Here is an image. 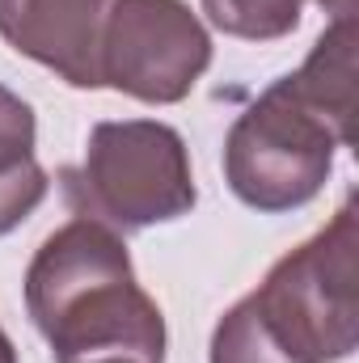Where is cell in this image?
Listing matches in <instances>:
<instances>
[{
	"instance_id": "1",
	"label": "cell",
	"mask_w": 359,
	"mask_h": 363,
	"mask_svg": "<svg viewBox=\"0 0 359 363\" xmlns=\"http://www.w3.org/2000/svg\"><path fill=\"white\" fill-rule=\"evenodd\" d=\"M26 308L55 363H165V317L136 283L123 237L101 220L77 216L38 245Z\"/></svg>"
},
{
	"instance_id": "2",
	"label": "cell",
	"mask_w": 359,
	"mask_h": 363,
	"mask_svg": "<svg viewBox=\"0 0 359 363\" xmlns=\"http://www.w3.org/2000/svg\"><path fill=\"white\" fill-rule=\"evenodd\" d=\"M359 220L347 199L334 220L233 304L216 334L211 363H338L359 338Z\"/></svg>"
},
{
	"instance_id": "3",
	"label": "cell",
	"mask_w": 359,
	"mask_h": 363,
	"mask_svg": "<svg viewBox=\"0 0 359 363\" xmlns=\"http://www.w3.org/2000/svg\"><path fill=\"white\" fill-rule=\"evenodd\" d=\"M334 148H347L334 123L279 77L233 123L224 140V182L254 211H296L326 186Z\"/></svg>"
},
{
	"instance_id": "4",
	"label": "cell",
	"mask_w": 359,
	"mask_h": 363,
	"mask_svg": "<svg viewBox=\"0 0 359 363\" xmlns=\"http://www.w3.org/2000/svg\"><path fill=\"white\" fill-rule=\"evenodd\" d=\"M68 182L81 216L123 233L170 224L199 199L182 135L157 118L97 123L89 131L85 165Z\"/></svg>"
},
{
	"instance_id": "5",
	"label": "cell",
	"mask_w": 359,
	"mask_h": 363,
	"mask_svg": "<svg viewBox=\"0 0 359 363\" xmlns=\"http://www.w3.org/2000/svg\"><path fill=\"white\" fill-rule=\"evenodd\" d=\"M211 64V38L182 0H114L101 38V85L174 106Z\"/></svg>"
},
{
	"instance_id": "6",
	"label": "cell",
	"mask_w": 359,
	"mask_h": 363,
	"mask_svg": "<svg viewBox=\"0 0 359 363\" xmlns=\"http://www.w3.org/2000/svg\"><path fill=\"white\" fill-rule=\"evenodd\" d=\"M114 0H0V38L72 89H101V38Z\"/></svg>"
},
{
	"instance_id": "7",
	"label": "cell",
	"mask_w": 359,
	"mask_h": 363,
	"mask_svg": "<svg viewBox=\"0 0 359 363\" xmlns=\"http://www.w3.org/2000/svg\"><path fill=\"white\" fill-rule=\"evenodd\" d=\"M287 81L296 85V93L321 110L334 131L347 140H355V17H338L309 51V60L287 72Z\"/></svg>"
},
{
	"instance_id": "8",
	"label": "cell",
	"mask_w": 359,
	"mask_h": 363,
	"mask_svg": "<svg viewBox=\"0 0 359 363\" xmlns=\"http://www.w3.org/2000/svg\"><path fill=\"white\" fill-rule=\"evenodd\" d=\"M34 110L13 89L0 85V237L13 233L43 199L47 169L34 161Z\"/></svg>"
},
{
	"instance_id": "9",
	"label": "cell",
	"mask_w": 359,
	"mask_h": 363,
	"mask_svg": "<svg viewBox=\"0 0 359 363\" xmlns=\"http://www.w3.org/2000/svg\"><path fill=\"white\" fill-rule=\"evenodd\" d=\"M203 13L216 30L250 43L283 38L300 26V0H203Z\"/></svg>"
},
{
	"instance_id": "10",
	"label": "cell",
	"mask_w": 359,
	"mask_h": 363,
	"mask_svg": "<svg viewBox=\"0 0 359 363\" xmlns=\"http://www.w3.org/2000/svg\"><path fill=\"white\" fill-rule=\"evenodd\" d=\"M326 13H334V21L338 17H355V0H317Z\"/></svg>"
},
{
	"instance_id": "11",
	"label": "cell",
	"mask_w": 359,
	"mask_h": 363,
	"mask_svg": "<svg viewBox=\"0 0 359 363\" xmlns=\"http://www.w3.org/2000/svg\"><path fill=\"white\" fill-rule=\"evenodd\" d=\"M0 363H17V351H13V342H9L4 330H0Z\"/></svg>"
},
{
	"instance_id": "12",
	"label": "cell",
	"mask_w": 359,
	"mask_h": 363,
	"mask_svg": "<svg viewBox=\"0 0 359 363\" xmlns=\"http://www.w3.org/2000/svg\"><path fill=\"white\" fill-rule=\"evenodd\" d=\"M97 363H123V359H97Z\"/></svg>"
}]
</instances>
